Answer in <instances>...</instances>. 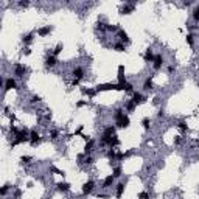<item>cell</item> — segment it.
I'll list each match as a JSON object with an SVG mask.
<instances>
[{"label": "cell", "instance_id": "cell-1", "mask_svg": "<svg viewBox=\"0 0 199 199\" xmlns=\"http://www.w3.org/2000/svg\"><path fill=\"white\" fill-rule=\"evenodd\" d=\"M11 89H19L17 87V81H16L13 76L9 78H3V90H11Z\"/></svg>", "mask_w": 199, "mask_h": 199}, {"label": "cell", "instance_id": "cell-2", "mask_svg": "<svg viewBox=\"0 0 199 199\" xmlns=\"http://www.w3.org/2000/svg\"><path fill=\"white\" fill-rule=\"evenodd\" d=\"M162 65H163V56H162V53H159V55L154 56V61H152V69H154L156 72L160 70Z\"/></svg>", "mask_w": 199, "mask_h": 199}, {"label": "cell", "instance_id": "cell-3", "mask_svg": "<svg viewBox=\"0 0 199 199\" xmlns=\"http://www.w3.org/2000/svg\"><path fill=\"white\" fill-rule=\"evenodd\" d=\"M94 188H95V182L92 179H89L87 182L82 184V194H90L94 191Z\"/></svg>", "mask_w": 199, "mask_h": 199}, {"label": "cell", "instance_id": "cell-4", "mask_svg": "<svg viewBox=\"0 0 199 199\" xmlns=\"http://www.w3.org/2000/svg\"><path fill=\"white\" fill-rule=\"evenodd\" d=\"M56 64H58V58H56V56H53L51 53H48V55L45 56V67L51 69V67H55Z\"/></svg>", "mask_w": 199, "mask_h": 199}, {"label": "cell", "instance_id": "cell-5", "mask_svg": "<svg viewBox=\"0 0 199 199\" xmlns=\"http://www.w3.org/2000/svg\"><path fill=\"white\" fill-rule=\"evenodd\" d=\"M26 70H28V69H26L24 64H16L14 65V75L17 76V78H24V75L26 73Z\"/></svg>", "mask_w": 199, "mask_h": 199}, {"label": "cell", "instance_id": "cell-6", "mask_svg": "<svg viewBox=\"0 0 199 199\" xmlns=\"http://www.w3.org/2000/svg\"><path fill=\"white\" fill-rule=\"evenodd\" d=\"M39 142H41V134H39L38 131H30V143H31L33 146H36Z\"/></svg>", "mask_w": 199, "mask_h": 199}, {"label": "cell", "instance_id": "cell-7", "mask_svg": "<svg viewBox=\"0 0 199 199\" xmlns=\"http://www.w3.org/2000/svg\"><path fill=\"white\" fill-rule=\"evenodd\" d=\"M134 9H135L134 3H125V5L120 8V13H121V14H131Z\"/></svg>", "mask_w": 199, "mask_h": 199}, {"label": "cell", "instance_id": "cell-8", "mask_svg": "<svg viewBox=\"0 0 199 199\" xmlns=\"http://www.w3.org/2000/svg\"><path fill=\"white\" fill-rule=\"evenodd\" d=\"M132 101H134L135 104H142V103L146 101V97H143L140 92H134V94H132Z\"/></svg>", "mask_w": 199, "mask_h": 199}, {"label": "cell", "instance_id": "cell-9", "mask_svg": "<svg viewBox=\"0 0 199 199\" xmlns=\"http://www.w3.org/2000/svg\"><path fill=\"white\" fill-rule=\"evenodd\" d=\"M117 34H118V39H120V42H123V44H129V42H131V41H129V38H128V33H126L125 31V30H118V31H117Z\"/></svg>", "mask_w": 199, "mask_h": 199}, {"label": "cell", "instance_id": "cell-10", "mask_svg": "<svg viewBox=\"0 0 199 199\" xmlns=\"http://www.w3.org/2000/svg\"><path fill=\"white\" fill-rule=\"evenodd\" d=\"M123 191H125V182H118V184L115 185V198L120 199L121 194H123Z\"/></svg>", "mask_w": 199, "mask_h": 199}, {"label": "cell", "instance_id": "cell-11", "mask_svg": "<svg viewBox=\"0 0 199 199\" xmlns=\"http://www.w3.org/2000/svg\"><path fill=\"white\" fill-rule=\"evenodd\" d=\"M72 75L75 76V79H82L84 78V69L82 67H75L72 70Z\"/></svg>", "mask_w": 199, "mask_h": 199}, {"label": "cell", "instance_id": "cell-12", "mask_svg": "<svg viewBox=\"0 0 199 199\" xmlns=\"http://www.w3.org/2000/svg\"><path fill=\"white\" fill-rule=\"evenodd\" d=\"M126 76H125V65H118V84H125Z\"/></svg>", "mask_w": 199, "mask_h": 199}, {"label": "cell", "instance_id": "cell-13", "mask_svg": "<svg viewBox=\"0 0 199 199\" xmlns=\"http://www.w3.org/2000/svg\"><path fill=\"white\" fill-rule=\"evenodd\" d=\"M117 125H118V128L125 129V128H128V126L131 125V120H129L128 115H125V117L121 118V120H118V121H117Z\"/></svg>", "mask_w": 199, "mask_h": 199}, {"label": "cell", "instance_id": "cell-14", "mask_svg": "<svg viewBox=\"0 0 199 199\" xmlns=\"http://www.w3.org/2000/svg\"><path fill=\"white\" fill-rule=\"evenodd\" d=\"M125 107H117L115 109V112H114V118H115V121H118V120H121V118L125 117Z\"/></svg>", "mask_w": 199, "mask_h": 199}, {"label": "cell", "instance_id": "cell-15", "mask_svg": "<svg viewBox=\"0 0 199 199\" xmlns=\"http://www.w3.org/2000/svg\"><path fill=\"white\" fill-rule=\"evenodd\" d=\"M51 26L50 25H47V26H42V28H39L38 30V34L41 36V38H44V36H47V34H50V33H51Z\"/></svg>", "mask_w": 199, "mask_h": 199}, {"label": "cell", "instance_id": "cell-16", "mask_svg": "<svg viewBox=\"0 0 199 199\" xmlns=\"http://www.w3.org/2000/svg\"><path fill=\"white\" fill-rule=\"evenodd\" d=\"M94 146H95V142L94 140H87V143H86V146H84V154L90 156V152L94 151Z\"/></svg>", "mask_w": 199, "mask_h": 199}, {"label": "cell", "instance_id": "cell-17", "mask_svg": "<svg viewBox=\"0 0 199 199\" xmlns=\"http://www.w3.org/2000/svg\"><path fill=\"white\" fill-rule=\"evenodd\" d=\"M154 53H152V50L151 48H148L146 51H145V55H143V59H145V62H152L154 61Z\"/></svg>", "mask_w": 199, "mask_h": 199}, {"label": "cell", "instance_id": "cell-18", "mask_svg": "<svg viewBox=\"0 0 199 199\" xmlns=\"http://www.w3.org/2000/svg\"><path fill=\"white\" fill-rule=\"evenodd\" d=\"M152 87H154V84H152V76H149L143 81V90H152Z\"/></svg>", "mask_w": 199, "mask_h": 199}, {"label": "cell", "instance_id": "cell-19", "mask_svg": "<svg viewBox=\"0 0 199 199\" xmlns=\"http://www.w3.org/2000/svg\"><path fill=\"white\" fill-rule=\"evenodd\" d=\"M114 181H115V177L114 176H107V177H104V181H103V188H109L111 185H114Z\"/></svg>", "mask_w": 199, "mask_h": 199}, {"label": "cell", "instance_id": "cell-20", "mask_svg": "<svg viewBox=\"0 0 199 199\" xmlns=\"http://www.w3.org/2000/svg\"><path fill=\"white\" fill-rule=\"evenodd\" d=\"M103 135H107V137H114V135H115V126H106L104 131H103Z\"/></svg>", "mask_w": 199, "mask_h": 199}, {"label": "cell", "instance_id": "cell-21", "mask_svg": "<svg viewBox=\"0 0 199 199\" xmlns=\"http://www.w3.org/2000/svg\"><path fill=\"white\" fill-rule=\"evenodd\" d=\"M56 187H58L59 191H64V193L65 191H70V184H67V182H59Z\"/></svg>", "mask_w": 199, "mask_h": 199}, {"label": "cell", "instance_id": "cell-22", "mask_svg": "<svg viewBox=\"0 0 199 199\" xmlns=\"http://www.w3.org/2000/svg\"><path fill=\"white\" fill-rule=\"evenodd\" d=\"M106 156H107V159H111V160H117V151H115V148H109L107 152H106Z\"/></svg>", "mask_w": 199, "mask_h": 199}, {"label": "cell", "instance_id": "cell-23", "mask_svg": "<svg viewBox=\"0 0 199 199\" xmlns=\"http://www.w3.org/2000/svg\"><path fill=\"white\" fill-rule=\"evenodd\" d=\"M33 39H34V33H28V34H25L24 38H22V42H24V44H31L33 42Z\"/></svg>", "mask_w": 199, "mask_h": 199}, {"label": "cell", "instance_id": "cell-24", "mask_svg": "<svg viewBox=\"0 0 199 199\" xmlns=\"http://www.w3.org/2000/svg\"><path fill=\"white\" fill-rule=\"evenodd\" d=\"M81 92H82V94H84V95H87V97H95V92H97V90H94V89H86V87H81Z\"/></svg>", "mask_w": 199, "mask_h": 199}, {"label": "cell", "instance_id": "cell-25", "mask_svg": "<svg viewBox=\"0 0 199 199\" xmlns=\"http://www.w3.org/2000/svg\"><path fill=\"white\" fill-rule=\"evenodd\" d=\"M135 106H137V104H135V103L132 101V100H129V101L126 103L125 109H126V111H128V112H132V111H134V109H135Z\"/></svg>", "mask_w": 199, "mask_h": 199}, {"label": "cell", "instance_id": "cell-26", "mask_svg": "<svg viewBox=\"0 0 199 199\" xmlns=\"http://www.w3.org/2000/svg\"><path fill=\"white\" fill-rule=\"evenodd\" d=\"M114 50H115V51H125L126 47H125L123 42H115V44H114Z\"/></svg>", "mask_w": 199, "mask_h": 199}, {"label": "cell", "instance_id": "cell-27", "mask_svg": "<svg viewBox=\"0 0 199 199\" xmlns=\"http://www.w3.org/2000/svg\"><path fill=\"white\" fill-rule=\"evenodd\" d=\"M121 174H123V170H121V167H115V168H114V171H112V176H114V177L117 179V177H120Z\"/></svg>", "mask_w": 199, "mask_h": 199}, {"label": "cell", "instance_id": "cell-28", "mask_svg": "<svg viewBox=\"0 0 199 199\" xmlns=\"http://www.w3.org/2000/svg\"><path fill=\"white\" fill-rule=\"evenodd\" d=\"M48 135H50V138H51V140H58L59 131H58V129H51V131L48 132Z\"/></svg>", "mask_w": 199, "mask_h": 199}, {"label": "cell", "instance_id": "cell-29", "mask_svg": "<svg viewBox=\"0 0 199 199\" xmlns=\"http://www.w3.org/2000/svg\"><path fill=\"white\" fill-rule=\"evenodd\" d=\"M62 48H64V47H62V44H58V45H56V47H55V50H53V51H51V55H53V56H58L59 53L62 51Z\"/></svg>", "mask_w": 199, "mask_h": 199}, {"label": "cell", "instance_id": "cell-30", "mask_svg": "<svg viewBox=\"0 0 199 199\" xmlns=\"http://www.w3.org/2000/svg\"><path fill=\"white\" fill-rule=\"evenodd\" d=\"M118 30H120V26H118V25H106V31H109V33L118 31Z\"/></svg>", "mask_w": 199, "mask_h": 199}, {"label": "cell", "instance_id": "cell-31", "mask_svg": "<svg viewBox=\"0 0 199 199\" xmlns=\"http://www.w3.org/2000/svg\"><path fill=\"white\" fill-rule=\"evenodd\" d=\"M177 128L181 129V131H187V129H188V126H187V121H185V120H181V121L177 123Z\"/></svg>", "mask_w": 199, "mask_h": 199}, {"label": "cell", "instance_id": "cell-32", "mask_svg": "<svg viewBox=\"0 0 199 199\" xmlns=\"http://www.w3.org/2000/svg\"><path fill=\"white\" fill-rule=\"evenodd\" d=\"M125 92H129V94L132 92V94H134V86H132L131 82L126 81V82H125Z\"/></svg>", "mask_w": 199, "mask_h": 199}, {"label": "cell", "instance_id": "cell-33", "mask_svg": "<svg viewBox=\"0 0 199 199\" xmlns=\"http://www.w3.org/2000/svg\"><path fill=\"white\" fill-rule=\"evenodd\" d=\"M142 125H143L145 129H149V128H151V120H149L148 117H145L143 120H142Z\"/></svg>", "mask_w": 199, "mask_h": 199}, {"label": "cell", "instance_id": "cell-34", "mask_svg": "<svg viewBox=\"0 0 199 199\" xmlns=\"http://www.w3.org/2000/svg\"><path fill=\"white\" fill-rule=\"evenodd\" d=\"M185 41H187V44H188V45H193V44H194V36L191 34V33H188L187 38H185Z\"/></svg>", "mask_w": 199, "mask_h": 199}, {"label": "cell", "instance_id": "cell-35", "mask_svg": "<svg viewBox=\"0 0 199 199\" xmlns=\"http://www.w3.org/2000/svg\"><path fill=\"white\" fill-rule=\"evenodd\" d=\"M41 101V97L39 95H33L31 98H30V104H36V103H39Z\"/></svg>", "mask_w": 199, "mask_h": 199}, {"label": "cell", "instance_id": "cell-36", "mask_svg": "<svg viewBox=\"0 0 199 199\" xmlns=\"http://www.w3.org/2000/svg\"><path fill=\"white\" fill-rule=\"evenodd\" d=\"M8 190H9V185H8V184H6V185H3V187H2V190H0V194H2L3 198H5V196H6V193H8Z\"/></svg>", "mask_w": 199, "mask_h": 199}, {"label": "cell", "instance_id": "cell-37", "mask_svg": "<svg viewBox=\"0 0 199 199\" xmlns=\"http://www.w3.org/2000/svg\"><path fill=\"white\" fill-rule=\"evenodd\" d=\"M138 199H151V194H149L148 191H142V193L138 194Z\"/></svg>", "mask_w": 199, "mask_h": 199}, {"label": "cell", "instance_id": "cell-38", "mask_svg": "<svg viewBox=\"0 0 199 199\" xmlns=\"http://www.w3.org/2000/svg\"><path fill=\"white\" fill-rule=\"evenodd\" d=\"M193 19H194L196 22H199V5L194 8V11H193Z\"/></svg>", "mask_w": 199, "mask_h": 199}, {"label": "cell", "instance_id": "cell-39", "mask_svg": "<svg viewBox=\"0 0 199 199\" xmlns=\"http://www.w3.org/2000/svg\"><path fill=\"white\" fill-rule=\"evenodd\" d=\"M84 163H86V165L94 163V157H92V156H87V154H86V157H84Z\"/></svg>", "mask_w": 199, "mask_h": 199}, {"label": "cell", "instance_id": "cell-40", "mask_svg": "<svg viewBox=\"0 0 199 199\" xmlns=\"http://www.w3.org/2000/svg\"><path fill=\"white\" fill-rule=\"evenodd\" d=\"M9 132H11V134H14V137H16V135H19V132H20V131H19V129L17 128H16V126H9Z\"/></svg>", "mask_w": 199, "mask_h": 199}, {"label": "cell", "instance_id": "cell-41", "mask_svg": "<svg viewBox=\"0 0 199 199\" xmlns=\"http://www.w3.org/2000/svg\"><path fill=\"white\" fill-rule=\"evenodd\" d=\"M30 160H31V157H30V156H22V157H20L22 163H30Z\"/></svg>", "mask_w": 199, "mask_h": 199}, {"label": "cell", "instance_id": "cell-42", "mask_svg": "<svg viewBox=\"0 0 199 199\" xmlns=\"http://www.w3.org/2000/svg\"><path fill=\"white\" fill-rule=\"evenodd\" d=\"M86 104H87V100H81V101L76 103V107H82V106H86Z\"/></svg>", "mask_w": 199, "mask_h": 199}, {"label": "cell", "instance_id": "cell-43", "mask_svg": "<svg viewBox=\"0 0 199 199\" xmlns=\"http://www.w3.org/2000/svg\"><path fill=\"white\" fill-rule=\"evenodd\" d=\"M51 171H55V173H58V174H62V176H64V171L58 170V168H56V167H51Z\"/></svg>", "mask_w": 199, "mask_h": 199}, {"label": "cell", "instance_id": "cell-44", "mask_svg": "<svg viewBox=\"0 0 199 199\" xmlns=\"http://www.w3.org/2000/svg\"><path fill=\"white\" fill-rule=\"evenodd\" d=\"M174 70H176V67H174V65H173V64H171V65H170V67H168V72H170V73H173V72H174Z\"/></svg>", "mask_w": 199, "mask_h": 199}, {"label": "cell", "instance_id": "cell-45", "mask_svg": "<svg viewBox=\"0 0 199 199\" xmlns=\"http://www.w3.org/2000/svg\"><path fill=\"white\" fill-rule=\"evenodd\" d=\"M24 55H26V56L31 55V50H30V48H24Z\"/></svg>", "mask_w": 199, "mask_h": 199}, {"label": "cell", "instance_id": "cell-46", "mask_svg": "<svg viewBox=\"0 0 199 199\" xmlns=\"http://www.w3.org/2000/svg\"><path fill=\"white\" fill-rule=\"evenodd\" d=\"M19 5H20V6H28L30 2H26V0H25V2H19Z\"/></svg>", "mask_w": 199, "mask_h": 199}, {"label": "cell", "instance_id": "cell-47", "mask_svg": "<svg viewBox=\"0 0 199 199\" xmlns=\"http://www.w3.org/2000/svg\"><path fill=\"white\" fill-rule=\"evenodd\" d=\"M181 142H182V138H181V137H176V140H174V143H176V145H181Z\"/></svg>", "mask_w": 199, "mask_h": 199}, {"label": "cell", "instance_id": "cell-48", "mask_svg": "<svg viewBox=\"0 0 199 199\" xmlns=\"http://www.w3.org/2000/svg\"><path fill=\"white\" fill-rule=\"evenodd\" d=\"M98 198H100V199H103V198H109V194H106V193H101V194H98Z\"/></svg>", "mask_w": 199, "mask_h": 199}, {"label": "cell", "instance_id": "cell-49", "mask_svg": "<svg viewBox=\"0 0 199 199\" xmlns=\"http://www.w3.org/2000/svg\"><path fill=\"white\" fill-rule=\"evenodd\" d=\"M8 199H16V198H8Z\"/></svg>", "mask_w": 199, "mask_h": 199}, {"label": "cell", "instance_id": "cell-50", "mask_svg": "<svg viewBox=\"0 0 199 199\" xmlns=\"http://www.w3.org/2000/svg\"><path fill=\"white\" fill-rule=\"evenodd\" d=\"M47 199H50V198H47Z\"/></svg>", "mask_w": 199, "mask_h": 199}]
</instances>
